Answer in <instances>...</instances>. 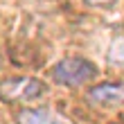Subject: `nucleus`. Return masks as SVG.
<instances>
[{
    "instance_id": "20e7f679",
    "label": "nucleus",
    "mask_w": 124,
    "mask_h": 124,
    "mask_svg": "<svg viewBox=\"0 0 124 124\" xmlns=\"http://www.w3.org/2000/svg\"><path fill=\"white\" fill-rule=\"evenodd\" d=\"M18 124H70L63 115L47 111V108H23L16 115Z\"/></svg>"
},
{
    "instance_id": "f03ea898",
    "label": "nucleus",
    "mask_w": 124,
    "mask_h": 124,
    "mask_svg": "<svg viewBox=\"0 0 124 124\" xmlns=\"http://www.w3.org/2000/svg\"><path fill=\"white\" fill-rule=\"evenodd\" d=\"M45 95V84L34 77H9L0 81V99L9 104H27Z\"/></svg>"
},
{
    "instance_id": "39448f33",
    "label": "nucleus",
    "mask_w": 124,
    "mask_h": 124,
    "mask_svg": "<svg viewBox=\"0 0 124 124\" xmlns=\"http://www.w3.org/2000/svg\"><path fill=\"white\" fill-rule=\"evenodd\" d=\"M108 63L117 65V68H124V36L115 39L108 47Z\"/></svg>"
},
{
    "instance_id": "7ed1b4c3",
    "label": "nucleus",
    "mask_w": 124,
    "mask_h": 124,
    "mask_svg": "<svg viewBox=\"0 0 124 124\" xmlns=\"http://www.w3.org/2000/svg\"><path fill=\"white\" fill-rule=\"evenodd\" d=\"M88 101L99 108H117L124 104V81L97 84L88 90Z\"/></svg>"
},
{
    "instance_id": "423d86ee",
    "label": "nucleus",
    "mask_w": 124,
    "mask_h": 124,
    "mask_svg": "<svg viewBox=\"0 0 124 124\" xmlns=\"http://www.w3.org/2000/svg\"><path fill=\"white\" fill-rule=\"evenodd\" d=\"M88 5H108L111 0H86Z\"/></svg>"
},
{
    "instance_id": "f257e3e1",
    "label": "nucleus",
    "mask_w": 124,
    "mask_h": 124,
    "mask_svg": "<svg viewBox=\"0 0 124 124\" xmlns=\"http://www.w3.org/2000/svg\"><path fill=\"white\" fill-rule=\"evenodd\" d=\"M95 77H97V65L88 59H81V56L63 59L52 68V79L61 86H68V88H79V86L93 81Z\"/></svg>"
}]
</instances>
